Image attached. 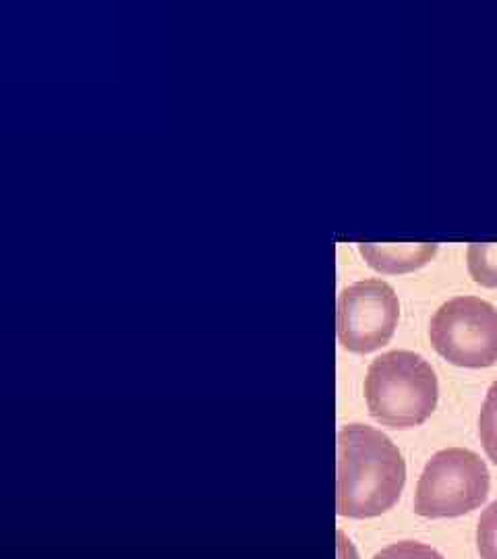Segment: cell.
I'll use <instances>...</instances> for the list:
<instances>
[{"instance_id":"1","label":"cell","mask_w":497,"mask_h":559,"mask_svg":"<svg viewBox=\"0 0 497 559\" xmlns=\"http://www.w3.org/2000/svg\"><path fill=\"white\" fill-rule=\"evenodd\" d=\"M406 483V464L394 441L369 425L339 431L336 508L344 519H376L397 506Z\"/></svg>"},{"instance_id":"2","label":"cell","mask_w":497,"mask_h":559,"mask_svg":"<svg viewBox=\"0 0 497 559\" xmlns=\"http://www.w3.org/2000/svg\"><path fill=\"white\" fill-rule=\"evenodd\" d=\"M434 367L417 353L392 350L369 365L365 400L374 419L392 429L423 425L438 408Z\"/></svg>"},{"instance_id":"3","label":"cell","mask_w":497,"mask_h":559,"mask_svg":"<svg viewBox=\"0 0 497 559\" xmlns=\"http://www.w3.org/2000/svg\"><path fill=\"white\" fill-rule=\"evenodd\" d=\"M487 464L471 450L448 448L425 464L415 493V512L423 519H457L481 508L489 496Z\"/></svg>"},{"instance_id":"4","label":"cell","mask_w":497,"mask_h":559,"mask_svg":"<svg viewBox=\"0 0 497 559\" xmlns=\"http://www.w3.org/2000/svg\"><path fill=\"white\" fill-rule=\"evenodd\" d=\"M429 338L452 365L492 367L497 362V309L477 297H454L431 318Z\"/></svg>"},{"instance_id":"5","label":"cell","mask_w":497,"mask_h":559,"mask_svg":"<svg viewBox=\"0 0 497 559\" xmlns=\"http://www.w3.org/2000/svg\"><path fill=\"white\" fill-rule=\"evenodd\" d=\"M398 320L397 290L386 280H358L340 293L336 332L348 353L369 355L379 350L394 336Z\"/></svg>"},{"instance_id":"6","label":"cell","mask_w":497,"mask_h":559,"mask_svg":"<svg viewBox=\"0 0 497 559\" xmlns=\"http://www.w3.org/2000/svg\"><path fill=\"white\" fill-rule=\"evenodd\" d=\"M358 251L381 274H406L434 260L438 245H360Z\"/></svg>"},{"instance_id":"7","label":"cell","mask_w":497,"mask_h":559,"mask_svg":"<svg viewBox=\"0 0 497 559\" xmlns=\"http://www.w3.org/2000/svg\"><path fill=\"white\" fill-rule=\"evenodd\" d=\"M469 274L485 288H497V245L473 242L466 249Z\"/></svg>"},{"instance_id":"8","label":"cell","mask_w":497,"mask_h":559,"mask_svg":"<svg viewBox=\"0 0 497 559\" xmlns=\"http://www.w3.org/2000/svg\"><path fill=\"white\" fill-rule=\"evenodd\" d=\"M478 438L485 454L497 464V380L487 390L478 417Z\"/></svg>"},{"instance_id":"9","label":"cell","mask_w":497,"mask_h":559,"mask_svg":"<svg viewBox=\"0 0 497 559\" xmlns=\"http://www.w3.org/2000/svg\"><path fill=\"white\" fill-rule=\"evenodd\" d=\"M477 549L481 559H497V500L478 519Z\"/></svg>"},{"instance_id":"10","label":"cell","mask_w":497,"mask_h":559,"mask_svg":"<svg viewBox=\"0 0 497 559\" xmlns=\"http://www.w3.org/2000/svg\"><path fill=\"white\" fill-rule=\"evenodd\" d=\"M374 559H443L438 551L425 543L417 540H400L386 549H381Z\"/></svg>"}]
</instances>
